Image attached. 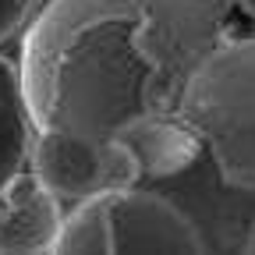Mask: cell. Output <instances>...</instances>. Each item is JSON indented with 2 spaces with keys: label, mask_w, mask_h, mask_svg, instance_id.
<instances>
[{
  "label": "cell",
  "mask_w": 255,
  "mask_h": 255,
  "mask_svg": "<svg viewBox=\"0 0 255 255\" xmlns=\"http://www.w3.org/2000/svg\"><path fill=\"white\" fill-rule=\"evenodd\" d=\"M231 11L234 0H46L18 57L36 128L107 142L177 114L191 75L227 39Z\"/></svg>",
  "instance_id": "6da1fadb"
},
{
  "label": "cell",
  "mask_w": 255,
  "mask_h": 255,
  "mask_svg": "<svg viewBox=\"0 0 255 255\" xmlns=\"http://www.w3.org/2000/svg\"><path fill=\"white\" fill-rule=\"evenodd\" d=\"M177 117L199 135L223 181L255 191V39H223L191 75Z\"/></svg>",
  "instance_id": "7a4b0ae2"
},
{
  "label": "cell",
  "mask_w": 255,
  "mask_h": 255,
  "mask_svg": "<svg viewBox=\"0 0 255 255\" xmlns=\"http://www.w3.org/2000/svg\"><path fill=\"white\" fill-rule=\"evenodd\" d=\"M28 170L36 174L57 199L85 202L103 191L135 188L142 170L121 138H89L75 131H39L32 138Z\"/></svg>",
  "instance_id": "3957f363"
},
{
  "label": "cell",
  "mask_w": 255,
  "mask_h": 255,
  "mask_svg": "<svg viewBox=\"0 0 255 255\" xmlns=\"http://www.w3.org/2000/svg\"><path fill=\"white\" fill-rule=\"evenodd\" d=\"M100 255H206V241L184 209L142 188L103 191Z\"/></svg>",
  "instance_id": "277c9868"
},
{
  "label": "cell",
  "mask_w": 255,
  "mask_h": 255,
  "mask_svg": "<svg viewBox=\"0 0 255 255\" xmlns=\"http://www.w3.org/2000/svg\"><path fill=\"white\" fill-rule=\"evenodd\" d=\"M60 227V199L32 170H21L4 184L0 191V248L4 255H50Z\"/></svg>",
  "instance_id": "5b68a950"
},
{
  "label": "cell",
  "mask_w": 255,
  "mask_h": 255,
  "mask_svg": "<svg viewBox=\"0 0 255 255\" xmlns=\"http://www.w3.org/2000/svg\"><path fill=\"white\" fill-rule=\"evenodd\" d=\"M117 138L131 149L138 159L142 177H170L181 174L184 167L195 163L202 149L199 135L177 117V114H159V117H142L117 131Z\"/></svg>",
  "instance_id": "8992f818"
},
{
  "label": "cell",
  "mask_w": 255,
  "mask_h": 255,
  "mask_svg": "<svg viewBox=\"0 0 255 255\" xmlns=\"http://www.w3.org/2000/svg\"><path fill=\"white\" fill-rule=\"evenodd\" d=\"M32 138H36V121L25 103L18 60L0 57V191L11 177L28 170Z\"/></svg>",
  "instance_id": "52a82bcc"
},
{
  "label": "cell",
  "mask_w": 255,
  "mask_h": 255,
  "mask_svg": "<svg viewBox=\"0 0 255 255\" xmlns=\"http://www.w3.org/2000/svg\"><path fill=\"white\" fill-rule=\"evenodd\" d=\"M39 0H0V43L11 39L21 25H28Z\"/></svg>",
  "instance_id": "ba28073f"
},
{
  "label": "cell",
  "mask_w": 255,
  "mask_h": 255,
  "mask_svg": "<svg viewBox=\"0 0 255 255\" xmlns=\"http://www.w3.org/2000/svg\"><path fill=\"white\" fill-rule=\"evenodd\" d=\"M234 7H238V11H245L248 18H255V0H234Z\"/></svg>",
  "instance_id": "9c48e42d"
},
{
  "label": "cell",
  "mask_w": 255,
  "mask_h": 255,
  "mask_svg": "<svg viewBox=\"0 0 255 255\" xmlns=\"http://www.w3.org/2000/svg\"><path fill=\"white\" fill-rule=\"evenodd\" d=\"M241 255H255V227L248 231V241H245V248H241Z\"/></svg>",
  "instance_id": "30bf717a"
},
{
  "label": "cell",
  "mask_w": 255,
  "mask_h": 255,
  "mask_svg": "<svg viewBox=\"0 0 255 255\" xmlns=\"http://www.w3.org/2000/svg\"><path fill=\"white\" fill-rule=\"evenodd\" d=\"M0 255H4V248H0Z\"/></svg>",
  "instance_id": "8fae6325"
}]
</instances>
